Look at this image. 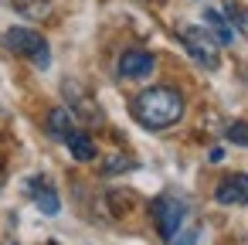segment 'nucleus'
<instances>
[{"label": "nucleus", "mask_w": 248, "mask_h": 245, "mask_svg": "<svg viewBox=\"0 0 248 245\" xmlns=\"http://www.w3.org/2000/svg\"><path fill=\"white\" fill-rule=\"evenodd\" d=\"M231 24V31H238L241 38H248V7L241 0H224V11H221Z\"/></svg>", "instance_id": "9b49d317"}, {"label": "nucleus", "mask_w": 248, "mask_h": 245, "mask_svg": "<svg viewBox=\"0 0 248 245\" xmlns=\"http://www.w3.org/2000/svg\"><path fill=\"white\" fill-rule=\"evenodd\" d=\"M72 130H75V113L65 109V106H55V109L48 113V133L58 136V140H65Z\"/></svg>", "instance_id": "1a4fd4ad"}, {"label": "nucleus", "mask_w": 248, "mask_h": 245, "mask_svg": "<svg viewBox=\"0 0 248 245\" xmlns=\"http://www.w3.org/2000/svg\"><path fill=\"white\" fill-rule=\"evenodd\" d=\"M24 187H28L31 201H34L45 214H58V211H62V197H58V191H55V184H51L48 177H41V174H38V177H31Z\"/></svg>", "instance_id": "0eeeda50"}, {"label": "nucleus", "mask_w": 248, "mask_h": 245, "mask_svg": "<svg viewBox=\"0 0 248 245\" xmlns=\"http://www.w3.org/2000/svg\"><path fill=\"white\" fill-rule=\"evenodd\" d=\"M133 116L146 130H167V126L180 123V116H184V96L177 89H170V85L143 89L133 99Z\"/></svg>", "instance_id": "f257e3e1"}, {"label": "nucleus", "mask_w": 248, "mask_h": 245, "mask_svg": "<svg viewBox=\"0 0 248 245\" xmlns=\"http://www.w3.org/2000/svg\"><path fill=\"white\" fill-rule=\"evenodd\" d=\"M65 143H68V150H72V157H75V160H95V143H92V136H89V133L72 130V133L65 136Z\"/></svg>", "instance_id": "9d476101"}, {"label": "nucleus", "mask_w": 248, "mask_h": 245, "mask_svg": "<svg viewBox=\"0 0 248 245\" xmlns=\"http://www.w3.org/2000/svg\"><path fill=\"white\" fill-rule=\"evenodd\" d=\"M153 68H156V58L143 48H129L119 55V75L123 79H146Z\"/></svg>", "instance_id": "423d86ee"}, {"label": "nucleus", "mask_w": 248, "mask_h": 245, "mask_svg": "<svg viewBox=\"0 0 248 245\" xmlns=\"http://www.w3.org/2000/svg\"><path fill=\"white\" fill-rule=\"evenodd\" d=\"M177 38H180V45L187 48V55L201 65V68H207V72H214L217 65H221V45L214 41V34L207 31V28H197V24H180L177 28Z\"/></svg>", "instance_id": "f03ea898"}, {"label": "nucleus", "mask_w": 248, "mask_h": 245, "mask_svg": "<svg viewBox=\"0 0 248 245\" xmlns=\"http://www.w3.org/2000/svg\"><path fill=\"white\" fill-rule=\"evenodd\" d=\"M4 45H7L14 55L31 58L38 68H48V65H51V48H48V41H45L38 31H31V28H7V31H4Z\"/></svg>", "instance_id": "7ed1b4c3"}, {"label": "nucleus", "mask_w": 248, "mask_h": 245, "mask_svg": "<svg viewBox=\"0 0 248 245\" xmlns=\"http://www.w3.org/2000/svg\"><path fill=\"white\" fill-rule=\"evenodd\" d=\"M214 201L224 204V208L248 204V174H228V177L214 187Z\"/></svg>", "instance_id": "39448f33"}, {"label": "nucleus", "mask_w": 248, "mask_h": 245, "mask_svg": "<svg viewBox=\"0 0 248 245\" xmlns=\"http://www.w3.org/2000/svg\"><path fill=\"white\" fill-rule=\"evenodd\" d=\"M150 211H153L156 231H160L167 242H173V235H180V228H184V221H187V204H184L180 197H173V194H163V197H156V201L150 204Z\"/></svg>", "instance_id": "20e7f679"}, {"label": "nucleus", "mask_w": 248, "mask_h": 245, "mask_svg": "<svg viewBox=\"0 0 248 245\" xmlns=\"http://www.w3.org/2000/svg\"><path fill=\"white\" fill-rule=\"evenodd\" d=\"M224 136L231 140V143H238V147H248V123H228V130H224Z\"/></svg>", "instance_id": "ddd939ff"}, {"label": "nucleus", "mask_w": 248, "mask_h": 245, "mask_svg": "<svg viewBox=\"0 0 248 245\" xmlns=\"http://www.w3.org/2000/svg\"><path fill=\"white\" fill-rule=\"evenodd\" d=\"M133 167H136V160H129V157H123V153H112V157L102 163L106 174H119V170H133Z\"/></svg>", "instance_id": "f8f14e48"}, {"label": "nucleus", "mask_w": 248, "mask_h": 245, "mask_svg": "<svg viewBox=\"0 0 248 245\" xmlns=\"http://www.w3.org/2000/svg\"><path fill=\"white\" fill-rule=\"evenodd\" d=\"M204 24H207V31L214 34L217 45H234V31H231V24H228V17H224L221 11L207 7V11H204Z\"/></svg>", "instance_id": "6e6552de"}]
</instances>
